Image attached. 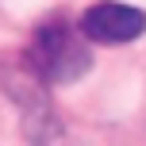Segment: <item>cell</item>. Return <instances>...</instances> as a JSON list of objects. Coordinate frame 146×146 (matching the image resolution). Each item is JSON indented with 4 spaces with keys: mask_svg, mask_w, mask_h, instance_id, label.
<instances>
[{
    "mask_svg": "<svg viewBox=\"0 0 146 146\" xmlns=\"http://www.w3.org/2000/svg\"><path fill=\"white\" fill-rule=\"evenodd\" d=\"M4 81H8V92L15 96V104H19V111H23V135L35 146H66V127L54 115L42 81L31 69L4 73Z\"/></svg>",
    "mask_w": 146,
    "mask_h": 146,
    "instance_id": "7a4b0ae2",
    "label": "cell"
},
{
    "mask_svg": "<svg viewBox=\"0 0 146 146\" xmlns=\"http://www.w3.org/2000/svg\"><path fill=\"white\" fill-rule=\"evenodd\" d=\"M27 69L42 85H73L92 69V42L66 19H46L31 35Z\"/></svg>",
    "mask_w": 146,
    "mask_h": 146,
    "instance_id": "6da1fadb",
    "label": "cell"
},
{
    "mask_svg": "<svg viewBox=\"0 0 146 146\" xmlns=\"http://www.w3.org/2000/svg\"><path fill=\"white\" fill-rule=\"evenodd\" d=\"M81 35L88 42L100 46H119V42H135L146 31V12L135 4H115V0H100L81 15Z\"/></svg>",
    "mask_w": 146,
    "mask_h": 146,
    "instance_id": "3957f363",
    "label": "cell"
}]
</instances>
